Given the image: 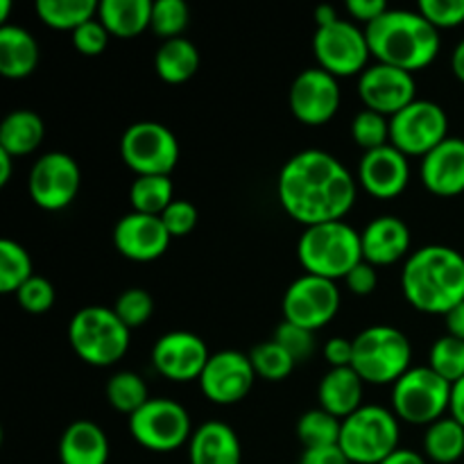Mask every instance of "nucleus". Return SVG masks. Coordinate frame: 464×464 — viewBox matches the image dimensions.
Instances as JSON below:
<instances>
[{
	"mask_svg": "<svg viewBox=\"0 0 464 464\" xmlns=\"http://www.w3.org/2000/svg\"><path fill=\"white\" fill-rule=\"evenodd\" d=\"M444 320H447V335L464 340V302L458 304L453 311H449Z\"/></svg>",
	"mask_w": 464,
	"mask_h": 464,
	"instance_id": "obj_51",
	"label": "nucleus"
},
{
	"mask_svg": "<svg viewBox=\"0 0 464 464\" xmlns=\"http://www.w3.org/2000/svg\"><path fill=\"white\" fill-rule=\"evenodd\" d=\"M449 415L464 426V376L460 381L451 385V406H449Z\"/></svg>",
	"mask_w": 464,
	"mask_h": 464,
	"instance_id": "obj_50",
	"label": "nucleus"
},
{
	"mask_svg": "<svg viewBox=\"0 0 464 464\" xmlns=\"http://www.w3.org/2000/svg\"><path fill=\"white\" fill-rule=\"evenodd\" d=\"M36 14L48 27L75 32L86 21L98 16V3L95 0H39Z\"/></svg>",
	"mask_w": 464,
	"mask_h": 464,
	"instance_id": "obj_31",
	"label": "nucleus"
},
{
	"mask_svg": "<svg viewBox=\"0 0 464 464\" xmlns=\"http://www.w3.org/2000/svg\"><path fill=\"white\" fill-rule=\"evenodd\" d=\"M12 163H14L12 154L0 150V186L9 184V177H12Z\"/></svg>",
	"mask_w": 464,
	"mask_h": 464,
	"instance_id": "obj_55",
	"label": "nucleus"
},
{
	"mask_svg": "<svg viewBox=\"0 0 464 464\" xmlns=\"http://www.w3.org/2000/svg\"><path fill=\"white\" fill-rule=\"evenodd\" d=\"M401 290L415 311L447 315L464 302V256L447 245H426L403 263Z\"/></svg>",
	"mask_w": 464,
	"mask_h": 464,
	"instance_id": "obj_2",
	"label": "nucleus"
},
{
	"mask_svg": "<svg viewBox=\"0 0 464 464\" xmlns=\"http://www.w3.org/2000/svg\"><path fill=\"white\" fill-rule=\"evenodd\" d=\"M80 184L82 172L75 159L66 152H48L32 166L27 193L44 211H62L77 198Z\"/></svg>",
	"mask_w": 464,
	"mask_h": 464,
	"instance_id": "obj_13",
	"label": "nucleus"
},
{
	"mask_svg": "<svg viewBox=\"0 0 464 464\" xmlns=\"http://www.w3.org/2000/svg\"><path fill=\"white\" fill-rule=\"evenodd\" d=\"M313 53L322 71L334 77H352L358 72L362 75L372 57L365 30L343 18L326 27H317L313 36Z\"/></svg>",
	"mask_w": 464,
	"mask_h": 464,
	"instance_id": "obj_12",
	"label": "nucleus"
},
{
	"mask_svg": "<svg viewBox=\"0 0 464 464\" xmlns=\"http://www.w3.org/2000/svg\"><path fill=\"white\" fill-rule=\"evenodd\" d=\"M127 420H130L131 438L148 451H175L193 438L188 411L175 399H150L140 411H136Z\"/></svg>",
	"mask_w": 464,
	"mask_h": 464,
	"instance_id": "obj_10",
	"label": "nucleus"
},
{
	"mask_svg": "<svg viewBox=\"0 0 464 464\" xmlns=\"http://www.w3.org/2000/svg\"><path fill=\"white\" fill-rule=\"evenodd\" d=\"M451 68H453V75H456L460 82H464V39L456 45V50H453Z\"/></svg>",
	"mask_w": 464,
	"mask_h": 464,
	"instance_id": "obj_54",
	"label": "nucleus"
},
{
	"mask_svg": "<svg viewBox=\"0 0 464 464\" xmlns=\"http://www.w3.org/2000/svg\"><path fill=\"white\" fill-rule=\"evenodd\" d=\"M388 9L390 7L385 0H349L347 3L349 16L358 23H365V27L374 23L379 16H383Z\"/></svg>",
	"mask_w": 464,
	"mask_h": 464,
	"instance_id": "obj_47",
	"label": "nucleus"
},
{
	"mask_svg": "<svg viewBox=\"0 0 464 464\" xmlns=\"http://www.w3.org/2000/svg\"><path fill=\"white\" fill-rule=\"evenodd\" d=\"M315 21H317V27H326L331 25V23L340 21V16L335 14V9L331 7V5H320V7L315 9Z\"/></svg>",
	"mask_w": 464,
	"mask_h": 464,
	"instance_id": "obj_53",
	"label": "nucleus"
},
{
	"mask_svg": "<svg viewBox=\"0 0 464 464\" xmlns=\"http://www.w3.org/2000/svg\"><path fill=\"white\" fill-rule=\"evenodd\" d=\"M290 111L299 122L317 127L329 122L340 109V84L338 77L317 68H306L299 72L290 86Z\"/></svg>",
	"mask_w": 464,
	"mask_h": 464,
	"instance_id": "obj_16",
	"label": "nucleus"
},
{
	"mask_svg": "<svg viewBox=\"0 0 464 464\" xmlns=\"http://www.w3.org/2000/svg\"><path fill=\"white\" fill-rule=\"evenodd\" d=\"M429 367L449 383H456L464 376V340L442 335L435 340L429 353Z\"/></svg>",
	"mask_w": 464,
	"mask_h": 464,
	"instance_id": "obj_37",
	"label": "nucleus"
},
{
	"mask_svg": "<svg viewBox=\"0 0 464 464\" xmlns=\"http://www.w3.org/2000/svg\"><path fill=\"white\" fill-rule=\"evenodd\" d=\"M451 406V383L429 365L411 367L392 385V412L399 421L430 426L447 417Z\"/></svg>",
	"mask_w": 464,
	"mask_h": 464,
	"instance_id": "obj_8",
	"label": "nucleus"
},
{
	"mask_svg": "<svg viewBox=\"0 0 464 464\" xmlns=\"http://www.w3.org/2000/svg\"><path fill=\"white\" fill-rule=\"evenodd\" d=\"M243 449L236 430L225 421H207L188 442L190 464H240Z\"/></svg>",
	"mask_w": 464,
	"mask_h": 464,
	"instance_id": "obj_23",
	"label": "nucleus"
},
{
	"mask_svg": "<svg viewBox=\"0 0 464 464\" xmlns=\"http://www.w3.org/2000/svg\"><path fill=\"white\" fill-rule=\"evenodd\" d=\"M358 95L370 111L385 118L397 116L401 109L417 100V82L412 72L388 63L367 66L358 80Z\"/></svg>",
	"mask_w": 464,
	"mask_h": 464,
	"instance_id": "obj_17",
	"label": "nucleus"
},
{
	"mask_svg": "<svg viewBox=\"0 0 464 464\" xmlns=\"http://www.w3.org/2000/svg\"><path fill=\"white\" fill-rule=\"evenodd\" d=\"M44 134L45 127L41 116L30 109H16L0 122V150L12 154L14 159L25 157L39 148Z\"/></svg>",
	"mask_w": 464,
	"mask_h": 464,
	"instance_id": "obj_28",
	"label": "nucleus"
},
{
	"mask_svg": "<svg viewBox=\"0 0 464 464\" xmlns=\"http://www.w3.org/2000/svg\"><path fill=\"white\" fill-rule=\"evenodd\" d=\"M344 284H347L349 293L352 295L367 297V295L374 293L376 285H379V272H376V267L372 266V263H367L365 258H362V261L344 276Z\"/></svg>",
	"mask_w": 464,
	"mask_h": 464,
	"instance_id": "obj_46",
	"label": "nucleus"
},
{
	"mask_svg": "<svg viewBox=\"0 0 464 464\" xmlns=\"http://www.w3.org/2000/svg\"><path fill=\"white\" fill-rule=\"evenodd\" d=\"M297 256L306 275L344 279L362 261L361 234L344 220L306 227L297 243Z\"/></svg>",
	"mask_w": 464,
	"mask_h": 464,
	"instance_id": "obj_4",
	"label": "nucleus"
},
{
	"mask_svg": "<svg viewBox=\"0 0 464 464\" xmlns=\"http://www.w3.org/2000/svg\"><path fill=\"white\" fill-rule=\"evenodd\" d=\"M130 329L107 306L80 308L68 324L72 352L93 367H109L121 361L130 349Z\"/></svg>",
	"mask_w": 464,
	"mask_h": 464,
	"instance_id": "obj_6",
	"label": "nucleus"
},
{
	"mask_svg": "<svg viewBox=\"0 0 464 464\" xmlns=\"http://www.w3.org/2000/svg\"><path fill=\"white\" fill-rule=\"evenodd\" d=\"M275 343H279L290 356L295 358V362H302L306 358L313 356L315 352V334L302 326L293 324V322H281L275 331Z\"/></svg>",
	"mask_w": 464,
	"mask_h": 464,
	"instance_id": "obj_42",
	"label": "nucleus"
},
{
	"mask_svg": "<svg viewBox=\"0 0 464 464\" xmlns=\"http://www.w3.org/2000/svg\"><path fill=\"white\" fill-rule=\"evenodd\" d=\"M381 464H426V458L420 456L417 451H412V449H397L392 456L385 458Z\"/></svg>",
	"mask_w": 464,
	"mask_h": 464,
	"instance_id": "obj_52",
	"label": "nucleus"
},
{
	"mask_svg": "<svg viewBox=\"0 0 464 464\" xmlns=\"http://www.w3.org/2000/svg\"><path fill=\"white\" fill-rule=\"evenodd\" d=\"M340 308V290L335 281L304 275L288 285L284 295V320L315 334L329 324Z\"/></svg>",
	"mask_w": 464,
	"mask_h": 464,
	"instance_id": "obj_14",
	"label": "nucleus"
},
{
	"mask_svg": "<svg viewBox=\"0 0 464 464\" xmlns=\"http://www.w3.org/2000/svg\"><path fill=\"white\" fill-rule=\"evenodd\" d=\"M16 297L23 311L32 313V315H44L54 306L57 293H54V285L45 276L34 275L18 288Z\"/></svg>",
	"mask_w": 464,
	"mask_h": 464,
	"instance_id": "obj_41",
	"label": "nucleus"
},
{
	"mask_svg": "<svg viewBox=\"0 0 464 464\" xmlns=\"http://www.w3.org/2000/svg\"><path fill=\"white\" fill-rule=\"evenodd\" d=\"M324 358L331 365V370L335 367H352L353 362V340L347 338H331L324 344Z\"/></svg>",
	"mask_w": 464,
	"mask_h": 464,
	"instance_id": "obj_48",
	"label": "nucleus"
},
{
	"mask_svg": "<svg viewBox=\"0 0 464 464\" xmlns=\"http://www.w3.org/2000/svg\"><path fill=\"white\" fill-rule=\"evenodd\" d=\"M9 7H12V3H9V0H3V3H0V21H3V25H7Z\"/></svg>",
	"mask_w": 464,
	"mask_h": 464,
	"instance_id": "obj_56",
	"label": "nucleus"
},
{
	"mask_svg": "<svg viewBox=\"0 0 464 464\" xmlns=\"http://www.w3.org/2000/svg\"><path fill=\"white\" fill-rule=\"evenodd\" d=\"M411 340L390 324L370 326L353 338L352 367L365 383L394 385L411 370Z\"/></svg>",
	"mask_w": 464,
	"mask_h": 464,
	"instance_id": "obj_5",
	"label": "nucleus"
},
{
	"mask_svg": "<svg viewBox=\"0 0 464 464\" xmlns=\"http://www.w3.org/2000/svg\"><path fill=\"white\" fill-rule=\"evenodd\" d=\"M121 157L139 177L166 175L179 161V140L170 127L154 121L134 122L121 139Z\"/></svg>",
	"mask_w": 464,
	"mask_h": 464,
	"instance_id": "obj_9",
	"label": "nucleus"
},
{
	"mask_svg": "<svg viewBox=\"0 0 464 464\" xmlns=\"http://www.w3.org/2000/svg\"><path fill=\"white\" fill-rule=\"evenodd\" d=\"M109 30L100 23V18H91L84 25L77 27L72 32V45L80 50L86 57H95V54H102L104 48L109 44Z\"/></svg>",
	"mask_w": 464,
	"mask_h": 464,
	"instance_id": "obj_45",
	"label": "nucleus"
},
{
	"mask_svg": "<svg viewBox=\"0 0 464 464\" xmlns=\"http://www.w3.org/2000/svg\"><path fill=\"white\" fill-rule=\"evenodd\" d=\"M107 401L113 411L131 417L150 401L148 385L136 372H118L107 383Z\"/></svg>",
	"mask_w": 464,
	"mask_h": 464,
	"instance_id": "obj_34",
	"label": "nucleus"
},
{
	"mask_svg": "<svg viewBox=\"0 0 464 464\" xmlns=\"http://www.w3.org/2000/svg\"><path fill=\"white\" fill-rule=\"evenodd\" d=\"M208 358L211 353L204 340L190 331H170L161 335L152 349L154 370L177 383L199 381Z\"/></svg>",
	"mask_w": 464,
	"mask_h": 464,
	"instance_id": "obj_18",
	"label": "nucleus"
},
{
	"mask_svg": "<svg viewBox=\"0 0 464 464\" xmlns=\"http://www.w3.org/2000/svg\"><path fill=\"white\" fill-rule=\"evenodd\" d=\"M198 208H195V204L188 202V199H175V202L161 213L163 225H166L168 234H170L172 238L188 236L190 231L198 227Z\"/></svg>",
	"mask_w": 464,
	"mask_h": 464,
	"instance_id": "obj_44",
	"label": "nucleus"
},
{
	"mask_svg": "<svg viewBox=\"0 0 464 464\" xmlns=\"http://www.w3.org/2000/svg\"><path fill=\"white\" fill-rule=\"evenodd\" d=\"M39 63V44L18 25L0 27V75L7 80H23L34 72Z\"/></svg>",
	"mask_w": 464,
	"mask_h": 464,
	"instance_id": "obj_26",
	"label": "nucleus"
},
{
	"mask_svg": "<svg viewBox=\"0 0 464 464\" xmlns=\"http://www.w3.org/2000/svg\"><path fill=\"white\" fill-rule=\"evenodd\" d=\"M362 392H365V381L356 374L353 367H335L322 376L317 399H320L322 411L338 420H347L365 406Z\"/></svg>",
	"mask_w": 464,
	"mask_h": 464,
	"instance_id": "obj_24",
	"label": "nucleus"
},
{
	"mask_svg": "<svg viewBox=\"0 0 464 464\" xmlns=\"http://www.w3.org/2000/svg\"><path fill=\"white\" fill-rule=\"evenodd\" d=\"M249 361H252L254 372L256 376L266 381H284L293 374L295 370V358L281 347L275 340H267V343H258L256 347L249 352Z\"/></svg>",
	"mask_w": 464,
	"mask_h": 464,
	"instance_id": "obj_36",
	"label": "nucleus"
},
{
	"mask_svg": "<svg viewBox=\"0 0 464 464\" xmlns=\"http://www.w3.org/2000/svg\"><path fill=\"white\" fill-rule=\"evenodd\" d=\"M421 184L438 198H456L464 193V139L440 143L421 159Z\"/></svg>",
	"mask_w": 464,
	"mask_h": 464,
	"instance_id": "obj_21",
	"label": "nucleus"
},
{
	"mask_svg": "<svg viewBox=\"0 0 464 464\" xmlns=\"http://www.w3.org/2000/svg\"><path fill=\"white\" fill-rule=\"evenodd\" d=\"M365 36L372 57L379 59V63L408 72L430 66L442 45L438 27L411 9H388L365 27Z\"/></svg>",
	"mask_w": 464,
	"mask_h": 464,
	"instance_id": "obj_3",
	"label": "nucleus"
},
{
	"mask_svg": "<svg viewBox=\"0 0 464 464\" xmlns=\"http://www.w3.org/2000/svg\"><path fill=\"white\" fill-rule=\"evenodd\" d=\"M109 440L98 424L89 420L72 421L59 440L62 464H107Z\"/></svg>",
	"mask_w": 464,
	"mask_h": 464,
	"instance_id": "obj_25",
	"label": "nucleus"
},
{
	"mask_svg": "<svg viewBox=\"0 0 464 464\" xmlns=\"http://www.w3.org/2000/svg\"><path fill=\"white\" fill-rule=\"evenodd\" d=\"M32 258L16 240H0V293H18L27 279H32Z\"/></svg>",
	"mask_w": 464,
	"mask_h": 464,
	"instance_id": "obj_35",
	"label": "nucleus"
},
{
	"mask_svg": "<svg viewBox=\"0 0 464 464\" xmlns=\"http://www.w3.org/2000/svg\"><path fill=\"white\" fill-rule=\"evenodd\" d=\"M188 5L181 0H157L152 3V32L163 41L177 39L188 27Z\"/></svg>",
	"mask_w": 464,
	"mask_h": 464,
	"instance_id": "obj_39",
	"label": "nucleus"
},
{
	"mask_svg": "<svg viewBox=\"0 0 464 464\" xmlns=\"http://www.w3.org/2000/svg\"><path fill=\"white\" fill-rule=\"evenodd\" d=\"M172 236L168 234L161 216H145V213H127L116 222L113 245L125 258L136 263L157 261L170 247Z\"/></svg>",
	"mask_w": 464,
	"mask_h": 464,
	"instance_id": "obj_19",
	"label": "nucleus"
},
{
	"mask_svg": "<svg viewBox=\"0 0 464 464\" xmlns=\"http://www.w3.org/2000/svg\"><path fill=\"white\" fill-rule=\"evenodd\" d=\"M399 417L383 406H362L343 420L340 444L352 464H381L399 447Z\"/></svg>",
	"mask_w": 464,
	"mask_h": 464,
	"instance_id": "obj_7",
	"label": "nucleus"
},
{
	"mask_svg": "<svg viewBox=\"0 0 464 464\" xmlns=\"http://www.w3.org/2000/svg\"><path fill=\"white\" fill-rule=\"evenodd\" d=\"M254 379H256V372L249 361V353L227 349L208 358L199 376V388L211 403L234 406L252 392Z\"/></svg>",
	"mask_w": 464,
	"mask_h": 464,
	"instance_id": "obj_15",
	"label": "nucleus"
},
{
	"mask_svg": "<svg viewBox=\"0 0 464 464\" xmlns=\"http://www.w3.org/2000/svg\"><path fill=\"white\" fill-rule=\"evenodd\" d=\"M299 464H352L340 447L304 449Z\"/></svg>",
	"mask_w": 464,
	"mask_h": 464,
	"instance_id": "obj_49",
	"label": "nucleus"
},
{
	"mask_svg": "<svg viewBox=\"0 0 464 464\" xmlns=\"http://www.w3.org/2000/svg\"><path fill=\"white\" fill-rule=\"evenodd\" d=\"M113 313L118 315V320L127 326V329H139L145 322L152 317L154 313V302L150 297L148 290L143 288H130L116 299V306Z\"/></svg>",
	"mask_w": 464,
	"mask_h": 464,
	"instance_id": "obj_40",
	"label": "nucleus"
},
{
	"mask_svg": "<svg viewBox=\"0 0 464 464\" xmlns=\"http://www.w3.org/2000/svg\"><path fill=\"white\" fill-rule=\"evenodd\" d=\"M340 430H343V420L329 415L322 408L308 411L299 417L297 435L304 449H320V447H338Z\"/></svg>",
	"mask_w": 464,
	"mask_h": 464,
	"instance_id": "obj_33",
	"label": "nucleus"
},
{
	"mask_svg": "<svg viewBox=\"0 0 464 464\" xmlns=\"http://www.w3.org/2000/svg\"><path fill=\"white\" fill-rule=\"evenodd\" d=\"M417 12L433 27H458L464 23V0H420Z\"/></svg>",
	"mask_w": 464,
	"mask_h": 464,
	"instance_id": "obj_43",
	"label": "nucleus"
},
{
	"mask_svg": "<svg viewBox=\"0 0 464 464\" xmlns=\"http://www.w3.org/2000/svg\"><path fill=\"white\" fill-rule=\"evenodd\" d=\"M358 181L376 199H392L406 190L411 181L408 157L394 145H383L372 152H362L358 163Z\"/></svg>",
	"mask_w": 464,
	"mask_h": 464,
	"instance_id": "obj_20",
	"label": "nucleus"
},
{
	"mask_svg": "<svg viewBox=\"0 0 464 464\" xmlns=\"http://www.w3.org/2000/svg\"><path fill=\"white\" fill-rule=\"evenodd\" d=\"M175 188H172L170 177L166 175H150V177H136L134 184L130 188V202L136 213H145V216H161L175 198H172Z\"/></svg>",
	"mask_w": 464,
	"mask_h": 464,
	"instance_id": "obj_32",
	"label": "nucleus"
},
{
	"mask_svg": "<svg viewBox=\"0 0 464 464\" xmlns=\"http://www.w3.org/2000/svg\"><path fill=\"white\" fill-rule=\"evenodd\" d=\"M98 18L111 36L134 39L152 25V0H102Z\"/></svg>",
	"mask_w": 464,
	"mask_h": 464,
	"instance_id": "obj_27",
	"label": "nucleus"
},
{
	"mask_svg": "<svg viewBox=\"0 0 464 464\" xmlns=\"http://www.w3.org/2000/svg\"><path fill=\"white\" fill-rule=\"evenodd\" d=\"M424 453L438 464H453L464 458V426L451 415L442 417L426 429Z\"/></svg>",
	"mask_w": 464,
	"mask_h": 464,
	"instance_id": "obj_30",
	"label": "nucleus"
},
{
	"mask_svg": "<svg viewBox=\"0 0 464 464\" xmlns=\"http://www.w3.org/2000/svg\"><path fill=\"white\" fill-rule=\"evenodd\" d=\"M198 68L199 50L184 36L163 41L154 54V71L168 84H184L198 72Z\"/></svg>",
	"mask_w": 464,
	"mask_h": 464,
	"instance_id": "obj_29",
	"label": "nucleus"
},
{
	"mask_svg": "<svg viewBox=\"0 0 464 464\" xmlns=\"http://www.w3.org/2000/svg\"><path fill=\"white\" fill-rule=\"evenodd\" d=\"M449 118L438 102L420 100L390 118V145L406 157H421L433 152L449 139Z\"/></svg>",
	"mask_w": 464,
	"mask_h": 464,
	"instance_id": "obj_11",
	"label": "nucleus"
},
{
	"mask_svg": "<svg viewBox=\"0 0 464 464\" xmlns=\"http://www.w3.org/2000/svg\"><path fill=\"white\" fill-rule=\"evenodd\" d=\"M352 139L362 152H372V150L390 145V121L381 113L362 109L353 116Z\"/></svg>",
	"mask_w": 464,
	"mask_h": 464,
	"instance_id": "obj_38",
	"label": "nucleus"
},
{
	"mask_svg": "<svg viewBox=\"0 0 464 464\" xmlns=\"http://www.w3.org/2000/svg\"><path fill=\"white\" fill-rule=\"evenodd\" d=\"M362 258L374 267L394 266L411 252V229L401 218L379 216L361 231Z\"/></svg>",
	"mask_w": 464,
	"mask_h": 464,
	"instance_id": "obj_22",
	"label": "nucleus"
},
{
	"mask_svg": "<svg viewBox=\"0 0 464 464\" xmlns=\"http://www.w3.org/2000/svg\"><path fill=\"white\" fill-rule=\"evenodd\" d=\"M352 172L324 150H304L281 168L276 195L284 211L304 227L344 220L356 202Z\"/></svg>",
	"mask_w": 464,
	"mask_h": 464,
	"instance_id": "obj_1",
	"label": "nucleus"
}]
</instances>
